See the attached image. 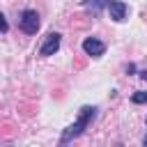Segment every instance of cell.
I'll use <instances>...</instances> for the list:
<instances>
[{
  "mask_svg": "<svg viewBox=\"0 0 147 147\" xmlns=\"http://www.w3.org/2000/svg\"><path fill=\"white\" fill-rule=\"evenodd\" d=\"M131 101H133V103H147V92H136V94L131 96Z\"/></svg>",
  "mask_w": 147,
  "mask_h": 147,
  "instance_id": "obj_7",
  "label": "cell"
},
{
  "mask_svg": "<svg viewBox=\"0 0 147 147\" xmlns=\"http://www.w3.org/2000/svg\"><path fill=\"white\" fill-rule=\"evenodd\" d=\"M108 11H110V18L113 21H124V16H126V5L124 2H119V0H110L108 2Z\"/></svg>",
  "mask_w": 147,
  "mask_h": 147,
  "instance_id": "obj_5",
  "label": "cell"
},
{
  "mask_svg": "<svg viewBox=\"0 0 147 147\" xmlns=\"http://www.w3.org/2000/svg\"><path fill=\"white\" fill-rule=\"evenodd\" d=\"M83 51H85L87 55H92V57H99V55H103L106 44L99 41V39H94V37H87V39L83 41Z\"/></svg>",
  "mask_w": 147,
  "mask_h": 147,
  "instance_id": "obj_4",
  "label": "cell"
},
{
  "mask_svg": "<svg viewBox=\"0 0 147 147\" xmlns=\"http://www.w3.org/2000/svg\"><path fill=\"white\" fill-rule=\"evenodd\" d=\"M18 23H21V30L25 34H37V30H39V14L34 9H25L21 14Z\"/></svg>",
  "mask_w": 147,
  "mask_h": 147,
  "instance_id": "obj_2",
  "label": "cell"
},
{
  "mask_svg": "<svg viewBox=\"0 0 147 147\" xmlns=\"http://www.w3.org/2000/svg\"><path fill=\"white\" fill-rule=\"evenodd\" d=\"M142 142H145V145H147V136H145V140H142Z\"/></svg>",
  "mask_w": 147,
  "mask_h": 147,
  "instance_id": "obj_9",
  "label": "cell"
},
{
  "mask_svg": "<svg viewBox=\"0 0 147 147\" xmlns=\"http://www.w3.org/2000/svg\"><path fill=\"white\" fill-rule=\"evenodd\" d=\"M140 76H142V80H147V69H145V71H140Z\"/></svg>",
  "mask_w": 147,
  "mask_h": 147,
  "instance_id": "obj_8",
  "label": "cell"
},
{
  "mask_svg": "<svg viewBox=\"0 0 147 147\" xmlns=\"http://www.w3.org/2000/svg\"><path fill=\"white\" fill-rule=\"evenodd\" d=\"M94 115H96V108H94V106H83V108H80V113H78V119H76L71 126H67V131L62 133L60 142H62V145H67V142H71L74 138H78V136L85 131V126L94 119Z\"/></svg>",
  "mask_w": 147,
  "mask_h": 147,
  "instance_id": "obj_1",
  "label": "cell"
},
{
  "mask_svg": "<svg viewBox=\"0 0 147 147\" xmlns=\"http://www.w3.org/2000/svg\"><path fill=\"white\" fill-rule=\"evenodd\" d=\"M110 0H87V9L92 11V14H99L101 11V7L103 5H108Z\"/></svg>",
  "mask_w": 147,
  "mask_h": 147,
  "instance_id": "obj_6",
  "label": "cell"
},
{
  "mask_svg": "<svg viewBox=\"0 0 147 147\" xmlns=\"http://www.w3.org/2000/svg\"><path fill=\"white\" fill-rule=\"evenodd\" d=\"M57 48H60V34L57 32H48L44 44L39 46V55H53Z\"/></svg>",
  "mask_w": 147,
  "mask_h": 147,
  "instance_id": "obj_3",
  "label": "cell"
}]
</instances>
